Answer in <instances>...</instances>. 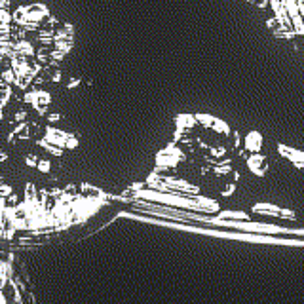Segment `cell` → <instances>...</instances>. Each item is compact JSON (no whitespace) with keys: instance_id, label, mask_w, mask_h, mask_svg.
Wrapping results in <instances>:
<instances>
[{"instance_id":"obj_2","label":"cell","mask_w":304,"mask_h":304,"mask_svg":"<svg viewBox=\"0 0 304 304\" xmlns=\"http://www.w3.org/2000/svg\"><path fill=\"white\" fill-rule=\"evenodd\" d=\"M0 23L12 25L14 23V12L12 10H0Z\"/></svg>"},{"instance_id":"obj_1","label":"cell","mask_w":304,"mask_h":304,"mask_svg":"<svg viewBox=\"0 0 304 304\" xmlns=\"http://www.w3.org/2000/svg\"><path fill=\"white\" fill-rule=\"evenodd\" d=\"M73 46H75V42H71V40H55V44H54L55 50L61 52V54H65V55L73 50Z\"/></svg>"}]
</instances>
